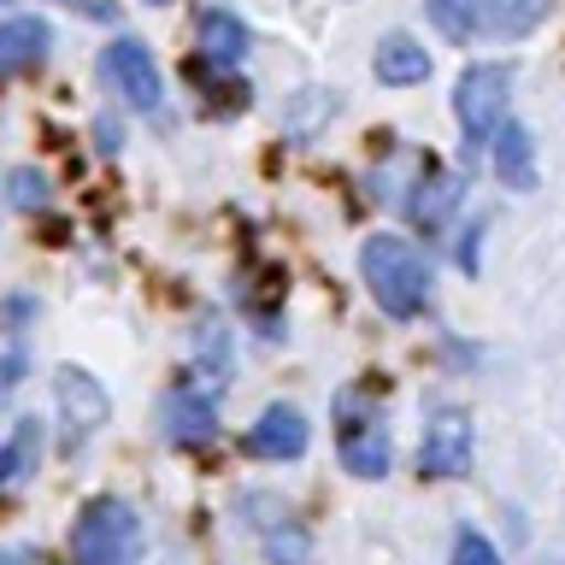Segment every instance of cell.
Wrapping results in <instances>:
<instances>
[{
	"label": "cell",
	"instance_id": "obj_4",
	"mask_svg": "<svg viewBox=\"0 0 565 565\" xmlns=\"http://www.w3.org/2000/svg\"><path fill=\"white\" fill-rule=\"evenodd\" d=\"M418 466H424V477H466L471 471V418L459 406H436V418L424 424Z\"/></svg>",
	"mask_w": 565,
	"mask_h": 565
},
{
	"label": "cell",
	"instance_id": "obj_7",
	"mask_svg": "<svg viewBox=\"0 0 565 565\" xmlns=\"http://www.w3.org/2000/svg\"><path fill=\"white\" fill-rule=\"evenodd\" d=\"M53 401H60V418H65V430L71 436H88V430H100L106 424V388L88 377V371H77V365H65L60 377H53Z\"/></svg>",
	"mask_w": 565,
	"mask_h": 565
},
{
	"label": "cell",
	"instance_id": "obj_9",
	"mask_svg": "<svg viewBox=\"0 0 565 565\" xmlns=\"http://www.w3.org/2000/svg\"><path fill=\"white\" fill-rule=\"evenodd\" d=\"M166 436L177 441V448H206V441L218 436V413H212V401L194 395V388L166 395Z\"/></svg>",
	"mask_w": 565,
	"mask_h": 565
},
{
	"label": "cell",
	"instance_id": "obj_12",
	"mask_svg": "<svg viewBox=\"0 0 565 565\" xmlns=\"http://www.w3.org/2000/svg\"><path fill=\"white\" fill-rule=\"evenodd\" d=\"M494 171L507 189H536V153H530L524 124H501L494 130Z\"/></svg>",
	"mask_w": 565,
	"mask_h": 565
},
{
	"label": "cell",
	"instance_id": "obj_20",
	"mask_svg": "<svg viewBox=\"0 0 565 565\" xmlns=\"http://www.w3.org/2000/svg\"><path fill=\"white\" fill-rule=\"evenodd\" d=\"M0 565H18V559H12V554H0Z\"/></svg>",
	"mask_w": 565,
	"mask_h": 565
},
{
	"label": "cell",
	"instance_id": "obj_10",
	"mask_svg": "<svg viewBox=\"0 0 565 565\" xmlns=\"http://www.w3.org/2000/svg\"><path fill=\"white\" fill-rule=\"evenodd\" d=\"M53 47V30L42 18H7L0 24V77H18V71H35Z\"/></svg>",
	"mask_w": 565,
	"mask_h": 565
},
{
	"label": "cell",
	"instance_id": "obj_17",
	"mask_svg": "<svg viewBox=\"0 0 565 565\" xmlns=\"http://www.w3.org/2000/svg\"><path fill=\"white\" fill-rule=\"evenodd\" d=\"M430 24L448 42H471L477 35V0H430Z\"/></svg>",
	"mask_w": 565,
	"mask_h": 565
},
{
	"label": "cell",
	"instance_id": "obj_6",
	"mask_svg": "<svg viewBox=\"0 0 565 565\" xmlns=\"http://www.w3.org/2000/svg\"><path fill=\"white\" fill-rule=\"evenodd\" d=\"M100 77L113 83L136 113H153L159 106V65H153V53L141 42H113L106 47L100 53Z\"/></svg>",
	"mask_w": 565,
	"mask_h": 565
},
{
	"label": "cell",
	"instance_id": "obj_19",
	"mask_svg": "<svg viewBox=\"0 0 565 565\" xmlns=\"http://www.w3.org/2000/svg\"><path fill=\"white\" fill-rule=\"evenodd\" d=\"M12 201H18V206H42V201H47L42 171H30V166H24V171H12Z\"/></svg>",
	"mask_w": 565,
	"mask_h": 565
},
{
	"label": "cell",
	"instance_id": "obj_18",
	"mask_svg": "<svg viewBox=\"0 0 565 565\" xmlns=\"http://www.w3.org/2000/svg\"><path fill=\"white\" fill-rule=\"evenodd\" d=\"M454 565H501V554L489 547V536H477V530H459V536H454Z\"/></svg>",
	"mask_w": 565,
	"mask_h": 565
},
{
	"label": "cell",
	"instance_id": "obj_8",
	"mask_svg": "<svg viewBox=\"0 0 565 565\" xmlns=\"http://www.w3.org/2000/svg\"><path fill=\"white\" fill-rule=\"evenodd\" d=\"M307 418L295 413V406H265L259 424L247 430V454H259V459H300L307 454Z\"/></svg>",
	"mask_w": 565,
	"mask_h": 565
},
{
	"label": "cell",
	"instance_id": "obj_11",
	"mask_svg": "<svg viewBox=\"0 0 565 565\" xmlns=\"http://www.w3.org/2000/svg\"><path fill=\"white\" fill-rule=\"evenodd\" d=\"M371 71H377V83L406 88V83H424V77H430V53H424L413 35H383L377 53H371Z\"/></svg>",
	"mask_w": 565,
	"mask_h": 565
},
{
	"label": "cell",
	"instance_id": "obj_3",
	"mask_svg": "<svg viewBox=\"0 0 565 565\" xmlns=\"http://www.w3.org/2000/svg\"><path fill=\"white\" fill-rule=\"evenodd\" d=\"M507 95H512V65H471L466 77H459L454 113H459V130H466V153H477L494 130H501Z\"/></svg>",
	"mask_w": 565,
	"mask_h": 565
},
{
	"label": "cell",
	"instance_id": "obj_5",
	"mask_svg": "<svg viewBox=\"0 0 565 565\" xmlns=\"http://www.w3.org/2000/svg\"><path fill=\"white\" fill-rule=\"evenodd\" d=\"M342 466L353 477H383L388 471V430H383V418L377 413H360V395H342Z\"/></svg>",
	"mask_w": 565,
	"mask_h": 565
},
{
	"label": "cell",
	"instance_id": "obj_1",
	"mask_svg": "<svg viewBox=\"0 0 565 565\" xmlns=\"http://www.w3.org/2000/svg\"><path fill=\"white\" fill-rule=\"evenodd\" d=\"M360 277L388 318H418L430 307V265L406 236H371L360 247Z\"/></svg>",
	"mask_w": 565,
	"mask_h": 565
},
{
	"label": "cell",
	"instance_id": "obj_21",
	"mask_svg": "<svg viewBox=\"0 0 565 565\" xmlns=\"http://www.w3.org/2000/svg\"><path fill=\"white\" fill-rule=\"evenodd\" d=\"M153 7H166V0H153Z\"/></svg>",
	"mask_w": 565,
	"mask_h": 565
},
{
	"label": "cell",
	"instance_id": "obj_14",
	"mask_svg": "<svg viewBox=\"0 0 565 565\" xmlns=\"http://www.w3.org/2000/svg\"><path fill=\"white\" fill-rule=\"evenodd\" d=\"M547 12V0H477V30L489 35H524L536 30Z\"/></svg>",
	"mask_w": 565,
	"mask_h": 565
},
{
	"label": "cell",
	"instance_id": "obj_13",
	"mask_svg": "<svg viewBox=\"0 0 565 565\" xmlns=\"http://www.w3.org/2000/svg\"><path fill=\"white\" fill-rule=\"evenodd\" d=\"M413 189L418 194L406 201V212H413V224H424V230H436L459 206V177H448V171H424Z\"/></svg>",
	"mask_w": 565,
	"mask_h": 565
},
{
	"label": "cell",
	"instance_id": "obj_15",
	"mask_svg": "<svg viewBox=\"0 0 565 565\" xmlns=\"http://www.w3.org/2000/svg\"><path fill=\"white\" fill-rule=\"evenodd\" d=\"M35 454H42V424H35V418H18L12 436L0 441V489L24 483L30 466H35Z\"/></svg>",
	"mask_w": 565,
	"mask_h": 565
},
{
	"label": "cell",
	"instance_id": "obj_2",
	"mask_svg": "<svg viewBox=\"0 0 565 565\" xmlns=\"http://www.w3.org/2000/svg\"><path fill=\"white\" fill-rule=\"evenodd\" d=\"M141 554V519L118 494H95L77 524H71V559L77 565H136Z\"/></svg>",
	"mask_w": 565,
	"mask_h": 565
},
{
	"label": "cell",
	"instance_id": "obj_16",
	"mask_svg": "<svg viewBox=\"0 0 565 565\" xmlns=\"http://www.w3.org/2000/svg\"><path fill=\"white\" fill-rule=\"evenodd\" d=\"M201 53H206L212 65H236L242 53H247V30L230 12L212 7V12H201Z\"/></svg>",
	"mask_w": 565,
	"mask_h": 565
}]
</instances>
